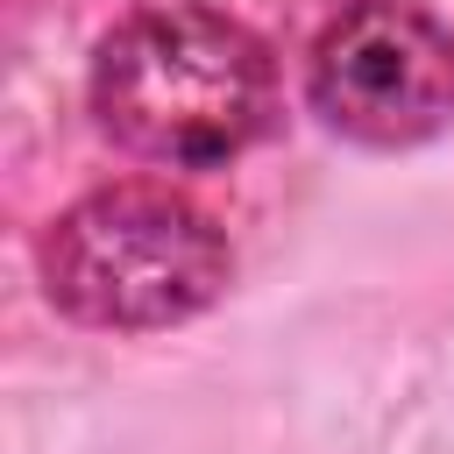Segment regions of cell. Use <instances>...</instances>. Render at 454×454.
Segmentation results:
<instances>
[{
  "instance_id": "1",
  "label": "cell",
  "mask_w": 454,
  "mask_h": 454,
  "mask_svg": "<svg viewBox=\"0 0 454 454\" xmlns=\"http://www.w3.org/2000/svg\"><path fill=\"white\" fill-rule=\"evenodd\" d=\"M92 121L114 149L163 170H213L277 121V64L255 28L206 7H156L92 50Z\"/></svg>"
},
{
  "instance_id": "2",
  "label": "cell",
  "mask_w": 454,
  "mask_h": 454,
  "mask_svg": "<svg viewBox=\"0 0 454 454\" xmlns=\"http://www.w3.org/2000/svg\"><path fill=\"white\" fill-rule=\"evenodd\" d=\"M43 291L64 319L99 333H156L227 291V234L163 184H106L64 206L35 248Z\"/></svg>"
},
{
  "instance_id": "3",
  "label": "cell",
  "mask_w": 454,
  "mask_h": 454,
  "mask_svg": "<svg viewBox=\"0 0 454 454\" xmlns=\"http://www.w3.org/2000/svg\"><path fill=\"white\" fill-rule=\"evenodd\" d=\"M312 114L362 149H419L454 121V28L411 0H355L305 71Z\"/></svg>"
},
{
  "instance_id": "4",
  "label": "cell",
  "mask_w": 454,
  "mask_h": 454,
  "mask_svg": "<svg viewBox=\"0 0 454 454\" xmlns=\"http://www.w3.org/2000/svg\"><path fill=\"white\" fill-rule=\"evenodd\" d=\"M348 7H355V0H348Z\"/></svg>"
}]
</instances>
